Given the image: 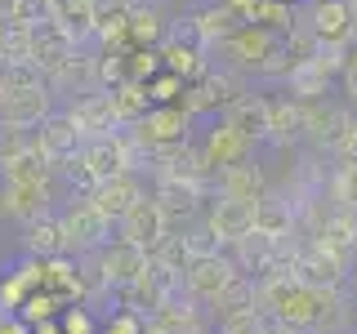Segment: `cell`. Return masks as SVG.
I'll use <instances>...</instances> for the list:
<instances>
[{
  "mask_svg": "<svg viewBox=\"0 0 357 334\" xmlns=\"http://www.w3.org/2000/svg\"><path fill=\"white\" fill-rule=\"evenodd\" d=\"M188 125H192V111L188 107H170V103H156L148 116L139 120V134L148 143H183Z\"/></svg>",
  "mask_w": 357,
  "mask_h": 334,
  "instance_id": "8",
  "label": "cell"
},
{
  "mask_svg": "<svg viewBox=\"0 0 357 334\" xmlns=\"http://www.w3.org/2000/svg\"><path fill=\"white\" fill-rule=\"evenodd\" d=\"M245 152H250V138H245L237 125H228V120H219V125L206 134V143H201V161H206L210 170L245 161Z\"/></svg>",
  "mask_w": 357,
  "mask_h": 334,
  "instance_id": "6",
  "label": "cell"
},
{
  "mask_svg": "<svg viewBox=\"0 0 357 334\" xmlns=\"http://www.w3.org/2000/svg\"><path fill=\"white\" fill-rule=\"evenodd\" d=\"M50 116V89L27 85V89H9V98L0 103V129H31Z\"/></svg>",
  "mask_w": 357,
  "mask_h": 334,
  "instance_id": "3",
  "label": "cell"
},
{
  "mask_svg": "<svg viewBox=\"0 0 357 334\" xmlns=\"http://www.w3.org/2000/svg\"><path fill=\"white\" fill-rule=\"evenodd\" d=\"M255 232H264V237H286L290 232V205H282L277 196H259L255 200Z\"/></svg>",
  "mask_w": 357,
  "mask_h": 334,
  "instance_id": "21",
  "label": "cell"
},
{
  "mask_svg": "<svg viewBox=\"0 0 357 334\" xmlns=\"http://www.w3.org/2000/svg\"><path fill=\"white\" fill-rule=\"evenodd\" d=\"M0 54H5V22H0Z\"/></svg>",
  "mask_w": 357,
  "mask_h": 334,
  "instance_id": "37",
  "label": "cell"
},
{
  "mask_svg": "<svg viewBox=\"0 0 357 334\" xmlns=\"http://www.w3.org/2000/svg\"><path fill=\"white\" fill-rule=\"evenodd\" d=\"M139 272H148V267H143L139 245L121 241L116 250H107V254H103V276H107V281H126V276H139Z\"/></svg>",
  "mask_w": 357,
  "mask_h": 334,
  "instance_id": "20",
  "label": "cell"
},
{
  "mask_svg": "<svg viewBox=\"0 0 357 334\" xmlns=\"http://www.w3.org/2000/svg\"><path fill=\"white\" fill-rule=\"evenodd\" d=\"M219 187H223V196L259 200L264 196V174L255 170L250 161H237V165H223V170H219Z\"/></svg>",
  "mask_w": 357,
  "mask_h": 334,
  "instance_id": "16",
  "label": "cell"
},
{
  "mask_svg": "<svg viewBox=\"0 0 357 334\" xmlns=\"http://www.w3.org/2000/svg\"><path fill=\"white\" fill-rule=\"evenodd\" d=\"M107 223H112V218L94 205V200L72 205V209H67V218H63V241H67V245H94V241L107 237Z\"/></svg>",
  "mask_w": 357,
  "mask_h": 334,
  "instance_id": "12",
  "label": "cell"
},
{
  "mask_svg": "<svg viewBox=\"0 0 357 334\" xmlns=\"http://www.w3.org/2000/svg\"><path fill=\"white\" fill-rule=\"evenodd\" d=\"M152 334H188V312H178V308L161 312V317L152 321Z\"/></svg>",
  "mask_w": 357,
  "mask_h": 334,
  "instance_id": "28",
  "label": "cell"
},
{
  "mask_svg": "<svg viewBox=\"0 0 357 334\" xmlns=\"http://www.w3.org/2000/svg\"><path fill=\"white\" fill-rule=\"evenodd\" d=\"M103 5H107V0H103Z\"/></svg>",
  "mask_w": 357,
  "mask_h": 334,
  "instance_id": "41",
  "label": "cell"
},
{
  "mask_svg": "<svg viewBox=\"0 0 357 334\" xmlns=\"http://www.w3.org/2000/svg\"><path fill=\"white\" fill-rule=\"evenodd\" d=\"M81 170H85V178H94V183L126 174V138H116V134L94 138V143L81 152Z\"/></svg>",
  "mask_w": 357,
  "mask_h": 334,
  "instance_id": "7",
  "label": "cell"
},
{
  "mask_svg": "<svg viewBox=\"0 0 357 334\" xmlns=\"http://www.w3.org/2000/svg\"><path fill=\"white\" fill-rule=\"evenodd\" d=\"M349 9H353V18H357V0H349Z\"/></svg>",
  "mask_w": 357,
  "mask_h": 334,
  "instance_id": "38",
  "label": "cell"
},
{
  "mask_svg": "<svg viewBox=\"0 0 357 334\" xmlns=\"http://www.w3.org/2000/svg\"><path fill=\"white\" fill-rule=\"evenodd\" d=\"M277 40H282V31L259 27V22H241V27L219 45V58L228 63L232 72H259L268 63V54L277 49Z\"/></svg>",
  "mask_w": 357,
  "mask_h": 334,
  "instance_id": "1",
  "label": "cell"
},
{
  "mask_svg": "<svg viewBox=\"0 0 357 334\" xmlns=\"http://www.w3.org/2000/svg\"><path fill=\"white\" fill-rule=\"evenodd\" d=\"M156 72H165L161 49H143V45H134V54L126 58V76H130V81H143V85H148Z\"/></svg>",
  "mask_w": 357,
  "mask_h": 334,
  "instance_id": "23",
  "label": "cell"
},
{
  "mask_svg": "<svg viewBox=\"0 0 357 334\" xmlns=\"http://www.w3.org/2000/svg\"><path fill=\"white\" fill-rule=\"evenodd\" d=\"M98 5H103V0H54V22H63V27L72 31V40H81V36L94 31Z\"/></svg>",
  "mask_w": 357,
  "mask_h": 334,
  "instance_id": "17",
  "label": "cell"
},
{
  "mask_svg": "<svg viewBox=\"0 0 357 334\" xmlns=\"http://www.w3.org/2000/svg\"><path fill=\"white\" fill-rule=\"evenodd\" d=\"M121 237H126L130 245H156L165 237V209L156 205V200H139V205L130 209L126 218H121Z\"/></svg>",
  "mask_w": 357,
  "mask_h": 334,
  "instance_id": "11",
  "label": "cell"
},
{
  "mask_svg": "<svg viewBox=\"0 0 357 334\" xmlns=\"http://www.w3.org/2000/svg\"><path fill=\"white\" fill-rule=\"evenodd\" d=\"M331 192H335V200H340L344 209H357V161H344V165H340Z\"/></svg>",
  "mask_w": 357,
  "mask_h": 334,
  "instance_id": "25",
  "label": "cell"
},
{
  "mask_svg": "<svg viewBox=\"0 0 357 334\" xmlns=\"http://www.w3.org/2000/svg\"><path fill=\"white\" fill-rule=\"evenodd\" d=\"M304 134V103L299 98H277L273 103V120H268V138L290 143Z\"/></svg>",
  "mask_w": 357,
  "mask_h": 334,
  "instance_id": "18",
  "label": "cell"
},
{
  "mask_svg": "<svg viewBox=\"0 0 357 334\" xmlns=\"http://www.w3.org/2000/svg\"><path fill=\"white\" fill-rule=\"evenodd\" d=\"M228 125H237L245 138H268V120H273V98L264 94H237L228 103Z\"/></svg>",
  "mask_w": 357,
  "mask_h": 334,
  "instance_id": "9",
  "label": "cell"
},
{
  "mask_svg": "<svg viewBox=\"0 0 357 334\" xmlns=\"http://www.w3.org/2000/svg\"><path fill=\"white\" fill-rule=\"evenodd\" d=\"M22 9V0H0V22H14Z\"/></svg>",
  "mask_w": 357,
  "mask_h": 334,
  "instance_id": "33",
  "label": "cell"
},
{
  "mask_svg": "<svg viewBox=\"0 0 357 334\" xmlns=\"http://www.w3.org/2000/svg\"><path fill=\"white\" fill-rule=\"evenodd\" d=\"M237 281V263L232 259H219V254H201V259L188 263V289H192L197 299H215Z\"/></svg>",
  "mask_w": 357,
  "mask_h": 334,
  "instance_id": "4",
  "label": "cell"
},
{
  "mask_svg": "<svg viewBox=\"0 0 357 334\" xmlns=\"http://www.w3.org/2000/svg\"><path fill=\"white\" fill-rule=\"evenodd\" d=\"M290 5H295V0H290Z\"/></svg>",
  "mask_w": 357,
  "mask_h": 334,
  "instance_id": "40",
  "label": "cell"
},
{
  "mask_svg": "<svg viewBox=\"0 0 357 334\" xmlns=\"http://www.w3.org/2000/svg\"><path fill=\"white\" fill-rule=\"evenodd\" d=\"M63 330H67V334H94V321H89L85 312H76V308H72V312L63 317Z\"/></svg>",
  "mask_w": 357,
  "mask_h": 334,
  "instance_id": "32",
  "label": "cell"
},
{
  "mask_svg": "<svg viewBox=\"0 0 357 334\" xmlns=\"http://www.w3.org/2000/svg\"><path fill=\"white\" fill-rule=\"evenodd\" d=\"M143 200V192H139V183H134L130 174H116V178H103V183H94V205L103 209L107 218H126L134 205Z\"/></svg>",
  "mask_w": 357,
  "mask_h": 334,
  "instance_id": "13",
  "label": "cell"
},
{
  "mask_svg": "<svg viewBox=\"0 0 357 334\" xmlns=\"http://www.w3.org/2000/svg\"><path fill=\"white\" fill-rule=\"evenodd\" d=\"M161 36H165V18L156 5H139L130 9V40L143 45V49H161Z\"/></svg>",
  "mask_w": 357,
  "mask_h": 334,
  "instance_id": "19",
  "label": "cell"
},
{
  "mask_svg": "<svg viewBox=\"0 0 357 334\" xmlns=\"http://www.w3.org/2000/svg\"><path fill=\"white\" fill-rule=\"evenodd\" d=\"M255 22H259V27H273V31H290V27H295L290 0H259V9H255Z\"/></svg>",
  "mask_w": 357,
  "mask_h": 334,
  "instance_id": "24",
  "label": "cell"
},
{
  "mask_svg": "<svg viewBox=\"0 0 357 334\" xmlns=\"http://www.w3.org/2000/svg\"><path fill=\"white\" fill-rule=\"evenodd\" d=\"M5 98H9V85H5V76H0V103H5Z\"/></svg>",
  "mask_w": 357,
  "mask_h": 334,
  "instance_id": "36",
  "label": "cell"
},
{
  "mask_svg": "<svg viewBox=\"0 0 357 334\" xmlns=\"http://www.w3.org/2000/svg\"><path fill=\"white\" fill-rule=\"evenodd\" d=\"M304 27L321 45H353V36H357V18H353L349 0H312Z\"/></svg>",
  "mask_w": 357,
  "mask_h": 334,
  "instance_id": "2",
  "label": "cell"
},
{
  "mask_svg": "<svg viewBox=\"0 0 357 334\" xmlns=\"http://www.w3.org/2000/svg\"><path fill=\"white\" fill-rule=\"evenodd\" d=\"M219 334H268V326L255 317L250 308H241V312H228V317H223Z\"/></svg>",
  "mask_w": 357,
  "mask_h": 334,
  "instance_id": "27",
  "label": "cell"
},
{
  "mask_svg": "<svg viewBox=\"0 0 357 334\" xmlns=\"http://www.w3.org/2000/svg\"><path fill=\"white\" fill-rule=\"evenodd\" d=\"M112 98H116V111H121V120H130V116H148V85L143 81H121L116 89H112Z\"/></svg>",
  "mask_w": 357,
  "mask_h": 334,
  "instance_id": "22",
  "label": "cell"
},
{
  "mask_svg": "<svg viewBox=\"0 0 357 334\" xmlns=\"http://www.w3.org/2000/svg\"><path fill=\"white\" fill-rule=\"evenodd\" d=\"M81 138H85V134L76 129L72 116H45L40 120V152L45 156H72Z\"/></svg>",
  "mask_w": 357,
  "mask_h": 334,
  "instance_id": "15",
  "label": "cell"
},
{
  "mask_svg": "<svg viewBox=\"0 0 357 334\" xmlns=\"http://www.w3.org/2000/svg\"><path fill=\"white\" fill-rule=\"evenodd\" d=\"M50 308H54V303L40 294V299H31V303H27V317H50Z\"/></svg>",
  "mask_w": 357,
  "mask_h": 334,
  "instance_id": "34",
  "label": "cell"
},
{
  "mask_svg": "<svg viewBox=\"0 0 357 334\" xmlns=\"http://www.w3.org/2000/svg\"><path fill=\"white\" fill-rule=\"evenodd\" d=\"M0 334H27V326H18V321H9V326H0Z\"/></svg>",
  "mask_w": 357,
  "mask_h": 334,
  "instance_id": "35",
  "label": "cell"
},
{
  "mask_svg": "<svg viewBox=\"0 0 357 334\" xmlns=\"http://www.w3.org/2000/svg\"><path fill=\"white\" fill-rule=\"evenodd\" d=\"M340 81H344V94H349V103L357 107V45L349 49V58H344V72H340Z\"/></svg>",
  "mask_w": 357,
  "mask_h": 334,
  "instance_id": "29",
  "label": "cell"
},
{
  "mask_svg": "<svg viewBox=\"0 0 357 334\" xmlns=\"http://www.w3.org/2000/svg\"><path fill=\"white\" fill-rule=\"evenodd\" d=\"M183 76H174V72H156L152 81H148V98L152 103H174V94H183Z\"/></svg>",
  "mask_w": 357,
  "mask_h": 334,
  "instance_id": "26",
  "label": "cell"
},
{
  "mask_svg": "<svg viewBox=\"0 0 357 334\" xmlns=\"http://www.w3.org/2000/svg\"><path fill=\"white\" fill-rule=\"evenodd\" d=\"M210 232L219 241H241L255 232V200L241 196H219L215 209H210Z\"/></svg>",
  "mask_w": 357,
  "mask_h": 334,
  "instance_id": "5",
  "label": "cell"
},
{
  "mask_svg": "<svg viewBox=\"0 0 357 334\" xmlns=\"http://www.w3.org/2000/svg\"><path fill=\"white\" fill-rule=\"evenodd\" d=\"M67 116L76 120V129L89 134V138H103V134L121 120V111H116V98L112 94H85L81 103H76Z\"/></svg>",
  "mask_w": 357,
  "mask_h": 334,
  "instance_id": "10",
  "label": "cell"
},
{
  "mask_svg": "<svg viewBox=\"0 0 357 334\" xmlns=\"http://www.w3.org/2000/svg\"><path fill=\"white\" fill-rule=\"evenodd\" d=\"M335 152H340L344 161H357V111H353V120H349V129H344V138H340Z\"/></svg>",
  "mask_w": 357,
  "mask_h": 334,
  "instance_id": "31",
  "label": "cell"
},
{
  "mask_svg": "<svg viewBox=\"0 0 357 334\" xmlns=\"http://www.w3.org/2000/svg\"><path fill=\"white\" fill-rule=\"evenodd\" d=\"M161 58H165V72L183 76V81H201V76H206V58H201L197 40H165Z\"/></svg>",
  "mask_w": 357,
  "mask_h": 334,
  "instance_id": "14",
  "label": "cell"
},
{
  "mask_svg": "<svg viewBox=\"0 0 357 334\" xmlns=\"http://www.w3.org/2000/svg\"><path fill=\"white\" fill-rule=\"evenodd\" d=\"M31 237H36V245H45V250H54L59 245V237H63V223H31Z\"/></svg>",
  "mask_w": 357,
  "mask_h": 334,
  "instance_id": "30",
  "label": "cell"
},
{
  "mask_svg": "<svg viewBox=\"0 0 357 334\" xmlns=\"http://www.w3.org/2000/svg\"><path fill=\"white\" fill-rule=\"evenodd\" d=\"M143 5H152V0H143Z\"/></svg>",
  "mask_w": 357,
  "mask_h": 334,
  "instance_id": "39",
  "label": "cell"
}]
</instances>
